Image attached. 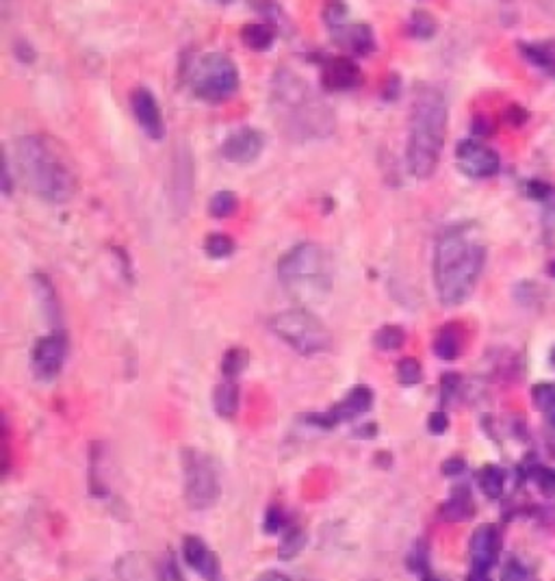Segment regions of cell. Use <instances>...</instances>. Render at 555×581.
Instances as JSON below:
<instances>
[{"label":"cell","mask_w":555,"mask_h":581,"mask_svg":"<svg viewBox=\"0 0 555 581\" xmlns=\"http://www.w3.org/2000/svg\"><path fill=\"white\" fill-rule=\"evenodd\" d=\"M551 191H553V187L544 181H529L527 182V196L532 198V200H538V202L549 200Z\"/></svg>","instance_id":"40"},{"label":"cell","mask_w":555,"mask_h":581,"mask_svg":"<svg viewBox=\"0 0 555 581\" xmlns=\"http://www.w3.org/2000/svg\"><path fill=\"white\" fill-rule=\"evenodd\" d=\"M421 378H424V369H421V363L416 358H404L397 365V380L404 386H415L419 384Z\"/></svg>","instance_id":"33"},{"label":"cell","mask_w":555,"mask_h":581,"mask_svg":"<svg viewBox=\"0 0 555 581\" xmlns=\"http://www.w3.org/2000/svg\"><path fill=\"white\" fill-rule=\"evenodd\" d=\"M15 167L27 189L48 204L70 202L79 189L72 165L46 135H22L15 139Z\"/></svg>","instance_id":"3"},{"label":"cell","mask_w":555,"mask_h":581,"mask_svg":"<svg viewBox=\"0 0 555 581\" xmlns=\"http://www.w3.org/2000/svg\"><path fill=\"white\" fill-rule=\"evenodd\" d=\"M237 208H239L237 193L228 191V189L213 193L211 202H208V213L217 219H226V217L234 215V213H237Z\"/></svg>","instance_id":"28"},{"label":"cell","mask_w":555,"mask_h":581,"mask_svg":"<svg viewBox=\"0 0 555 581\" xmlns=\"http://www.w3.org/2000/svg\"><path fill=\"white\" fill-rule=\"evenodd\" d=\"M553 421H555V412H553Z\"/></svg>","instance_id":"50"},{"label":"cell","mask_w":555,"mask_h":581,"mask_svg":"<svg viewBox=\"0 0 555 581\" xmlns=\"http://www.w3.org/2000/svg\"><path fill=\"white\" fill-rule=\"evenodd\" d=\"M272 102L276 106L284 132L293 139H317L334 132L332 109L315 98L310 88L298 74L278 70L272 80Z\"/></svg>","instance_id":"4"},{"label":"cell","mask_w":555,"mask_h":581,"mask_svg":"<svg viewBox=\"0 0 555 581\" xmlns=\"http://www.w3.org/2000/svg\"><path fill=\"white\" fill-rule=\"evenodd\" d=\"M241 39L248 48L256 53H267L276 42V29L267 22H252L241 29Z\"/></svg>","instance_id":"24"},{"label":"cell","mask_w":555,"mask_h":581,"mask_svg":"<svg viewBox=\"0 0 555 581\" xmlns=\"http://www.w3.org/2000/svg\"><path fill=\"white\" fill-rule=\"evenodd\" d=\"M468 581H491V577L484 573H471L468 575Z\"/></svg>","instance_id":"47"},{"label":"cell","mask_w":555,"mask_h":581,"mask_svg":"<svg viewBox=\"0 0 555 581\" xmlns=\"http://www.w3.org/2000/svg\"><path fill=\"white\" fill-rule=\"evenodd\" d=\"M465 468H467V465L462 458H450V460L442 462V473H445L447 477L462 476V473H465Z\"/></svg>","instance_id":"42"},{"label":"cell","mask_w":555,"mask_h":581,"mask_svg":"<svg viewBox=\"0 0 555 581\" xmlns=\"http://www.w3.org/2000/svg\"><path fill=\"white\" fill-rule=\"evenodd\" d=\"M267 325L282 343L302 356H319L332 348V334L324 321L302 306L272 315Z\"/></svg>","instance_id":"6"},{"label":"cell","mask_w":555,"mask_h":581,"mask_svg":"<svg viewBox=\"0 0 555 581\" xmlns=\"http://www.w3.org/2000/svg\"><path fill=\"white\" fill-rule=\"evenodd\" d=\"M287 527H289V521L287 517H284L282 509L280 508L269 509L267 517H265V529H267V534H278Z\"/></svg>","instance_id":"38"},{"label":"cell","mask_w":555,"mask_h":581,"mask_svg":"<svg viewBox=\"0 0 555 581\" xmlns=\"http://www.w3.org/2000/svg\"><path fill=\"white\" fill-rule=\"evenodd\" d=\"M399 88H401V80L397 79V76L393 74L389 79V85H386V89H384V98L386 100H393L397 98V96H399Z\"/></svg>","instance_id":"45"},{"label":"cell","mask_w":555,"mask_h":581,"mask_svg":"<svg viewBox=\"0 0 555 581\" xmlns=\"http://www.w3.org/2000/svg\"><path fill=\"white\" fill-rule=\"evenodd\" d=\"M304 543H307V536H304L299 529H291V532L287 534V538L282 540V547H280V558L282 560H291L302 552Z\"/></svg>","instance_id":"36"},{"label":"cell","mask_w":555,"mask_h":581,"mask_svg":"<svg viewBox=\"0 0 555 581\" xmlns=\"http://www.w3.org/2000/svg\"><path fill=\"white\" fill-rule=\"evenodd\" d=\"M33 290L38 295L39 304H42L44 315L48 317L50 324L59 325L61 324V306L57 299V293H55L53 282L44 276V274H35L33 276Z\"/></svg>","instance_id":"21"},{"label":"cell","mask_w":555,"mask_h":581,"mask_svg":"<svg viewBox=\"0 0 555 581\" xmlns=\"http://www.w3.org/2000/svg\"><path fill=\"white\" fill-rule=\"evenodd\" d=\"M441 514H442V518H445V521H451V523L468 521V518H471L473 514H475V503H473L471 493H468L467 488L453 493L451 497L447 499L445 503H442Z\"/></svg>","instance_id":"22"},{"label":"cell","mask_w":555,"mask_h":581,"mask_svg":"<svg viewBox=\"0 0 555 581\" xmlns=\"http://www.w3.org/2000/svg\"><path fill=\"white\" fill-rule=\"evenodd\" d=\"M234 249H237V243H234V239L231 237V234H226V232L206 234V239H205L206 257L228 258V257H232Z\"/></svg>","instance_id":"29"},{"label":"cell","mask_w":555,"mask_h":581,"mask_svg":"<svg viewBox=\"0 0 555 581\" xmlns=\"http://www.w3.org/2000/svg\"><path fill=\"white\" fill-rule=\"evenodd\" d=\"M549 274H551V278H555V258L551 261V265H549Z\"/></svg>","instance_id":"48"},{"label":"cell","mask_w":555,"mask_h":581,"mask_svg":"<svg viewBox=\"0 0 555 581\" xmlns=\"http://www.w3.org/2000/svg\"><path fill=\"white\" fill-rule=\"evenodd\" d=\"M65 358H68V339L63 333H53L38 339L30 349V366H33L35 378L44 382L55 380L63 369Z\"/></svg>","instance_id":"10"},{"label":"cell","mask_w":555,"mask_h":581,"mask_svg":"<svg viewBox=\"0 0 555 581\" xmlns=\"http://www.w3.org/2000/svg\"><path fill=\"white\" fill-rule=\"evenodd\" d=\"M486 265V243L473 223H458L436 239L432 278L442 306L465 304Z\"/></svg>","instance_id":"1"},{"label":"cell","mask_w":555,"mask_h":581,"mask_svg":"<svg viewBox=\"0 0 555 581\" xmlns=\"http://www.w3.org/2000/svg\"><path fill=\"white\" fill-rule=\"evenodd\" d=\"M241 76L237 63L223 53H206L193 63L189 88L193 96L205 102H223L237 94Z\"/></svg>","instance_id":"7"},{"label":"cell","mask_w":555,"mask_h":581,"mask_svg":"<svg viewBox=\"0 0 555 581\" xmlns=\"http://www.w3.org/2000/svg\"><path fill=\"white\" fill-rule=\"evenodd\" d=\"M13 189V178L12 172H9V155L4 152V165H3V193L4 196H12Z\"/></svg>","instance_id":"44"},{"label":"cell","mask_w":555,"mask_h":581,"mask_svg":"<svg viewBox=\"0 0 555 581\" xmlns=\"http://www.w3.org/2000/svg\"><path fill=\"white\" fill-rule=\"evenodd\" d=\"M363 83V70L349 57H330L322 65V85L325 91H349Z\"/></svg>","instance_id":"15"},{"label":"cell","mask_w":555,"mask_h":581,"mask_svg":"<svg viewBox=\"0 0 555 581\" xmlns=\"http://www.w3.org/2000/svg\"><path fill=\"white\" fill-rule=\"evenodd\" d=\"M193 178H196V167H193V152L189 146L181 144L172 155V170H170V204L172 211L178 217H185L189 211L193 198Z\"/></svg>","instance_id":"9"},{"label":"cell","mask_w":555,"mask_h":581,"mask_svg":"<svg viewBox=\"0 0 555 581\" xmlns=\"http://www.w3.org/2000/svg\"><path fill=\"white\" fill-rule=\"evenodd\" d=\"M265 135L252 126L237 129L222 141V156L234 165H249L263 155Z\"/></svg>","instance_id":"12"},{"label":"cell","mask_w":555,"mask_h":581,"mask_svg":"<svg viewBox=\"0 0 555 581\" xmlns=\"http://www.w3.org/2000/svg\"><path fill=\"white\" fill-rule=\"evenodd\" d=\"M182 484H185L187 506L196 512L211 509L220 501V471L205 451L191 447L182 450Z\"/></svg>","instance_id":"8"},{"label":"cell","mask_w":555,"mask_h":581,"mask_svg":"<svg viewBox=\"0 0 555 581\" xmlns=\"http://www.w3.org/2000/svg\"><path fill=\"white\" fill-rule=\"evenodd\" d=\"M276 272L284 293L298 304H322L332 293V254L319 243H298L280 258Z\"/></svg>","instance_id":"5"},{"label":"cell","mask_w":555,"mask_h":581,"mask_svg":"<svg viewBox=\"0 0 555 581\" xmlns=\"http://www.w3.org/2000/svg\"><path fill=\"white\" fill-rule=\"evenodd\" d=\"M529 480L538 486V491H541L544 497H555V471L549 467H542V465H534L529 468Z\"/></svg>","instance_id":"31"},{"label":"cell","mask_w":555,"mask_h":581,"mask_svg":"<svg viewBox=\"0 0 555 581\" xmlns=\"http://www.w3.org/2000/svg\"><path fill=\"white\" fill-rule=\"evenodd\" d=\"M456 163L458 170L475 181H486L499 174L501 159L492 147L480 144L475 139H462L456 146Z\"/></svg>","instance_id":"11"},{"label":"cell","mask_w":555,"mask_h":581,"mask_svg":"<svg viewBox=\"0 0 555 581\" xmlns=\"http://www.w3.org/2000/svg\"><path fill=\"white\" fill-rule=\"evenodd\" d=\"M130 111L135 115V122L141 126L150 139L161 141L165 137V117H163L161 105L156 96L147 88H137L130 94Z\"/></svg>","instance_id":"13"},{"label":"cell","mask_w":555,"mask_h":581,"mask_svg":"<svg viewBox=\"0 0 555 581\" xmlns=\"http://www.w3.org/2000/svg\"><path fill=\"white\" fill-rule=\"evenodd\" d=\"M249 363V351L246 348H232L223 354L222 360V374L226 380H234L246 371Z\"/></svg>","instance_id":"30"},{"label":"cell","mask_w":555,"mask_h":581,"mask_svg":"<svg viewBox=\"0 0 555 581\" xmlns=\"http://www.w3.org/2000/svg\"><path fill=\"white\" fill-rule=\"evenodd\" d=\"M518 53L534 68L555 79V39H534V42H518Z\"/></svg>","instance_id":"19"},{"label":"cell","mask_w":555,"mask_h":581,"mask_svg":"<svg viewBox=\"0 0 555 581\" xmlns=\"http://www.w3.org/2000/svg\"><path fill=\"white\" fill-rule=\"evenodd\" d=\"M436 30H439V22H436V18L430 12H425V9H416V12H412L408 20V33L412 38L427 42V39L434 38Z\"/></svg>","instance_id":"26"},{"label":"cell","mask_w":555,"mask_h":581,"mask_svg":"<svg viewBox=\"0 0 555 581\" xmlns=\"http://www.w3.org/2000/svg\"><path fill=\"white\" fill-rule=\"evenodd\" d=\"M532 401L541 412H555V384L553 382H538L532 389Z\"/></svg>","instance_id":"32"},{"label":"cell","mask_w":555,"mask_h":581,"mask_svg":"<svg viewBox=\"0 0 555 581\" xmlns=\"http://www.w3.org/2000/svg\"><path fill=\"white\" fill-rule=\"evenodd\" d=\"M239 401H241V392H239V384L234 380L222 382L213 392V406L223 419H231V417L237 415Z\"/></svg>","instance_id":"23"},{"label":"cell","mask_w":555,"mask_h":581,"mask_svg":"<svg viewBox=\"0 0 555 581\" xmlns=\"http://www.w3.org/2000/svg\"><path fill=\"white\" fill-rule=\"evenodd\" d=\"M155 581H185L174 555L167 553L165 558L159 560V564L155 567Z\"/></svg>","instance_id":"34"},{"label":"cell","mask_w":555,"mask_h":581,"mask_svg":"<svg viewBox=\"0 0 555 581\" xmlns=\"http://www.w3.org/2000/svg\"><path fill=\"white\" fill-rule=\"evenodd\" d=\"M462 380L458 374H445L441 380V389H442V401H450L453 395H456L458 389H460Z\"/></svg>","instance_id":"41"},{"label":"cell","mask_w":555,"mask_h":581,"mask_svg":"<svg viewBox=\"0 0 555 581\" xmlns=\"http://www.w3.org/2000/svg\"><path fill=\"white\" fill-rule=\"evenodd\" d=\"M501 553V534L495 525H480L471 536V573L488 575Z\"/></svg>","instance_id":"14"},{"label":"cell","mask_w":555,"mask_h":581,"mask_svg":"<svg viewBox=\"0 0 555 581\" xmlns=\"http://www.w3.org/2000/svg\"><path fill=\"white\" fill-rule=\"evenodd\" d=\"M182 555L185 562L206 581H220L222 579V567L217 555L206 547V543L198 536H187L182 543Z\"/></svg>","instance_id":"16"},{"label":"cell","mask_w":555,"mask_h":581,"mask_svg":"<svg viewBox=\"0 0 555 581\" xmlns=\"http://www.w3.org/2000/svg\"><path fill=\"white\" fill-rule=\"evenodd\" d=\"M348 4L343 3H328L324 7V20L328 24L330 30L345 27V20H348Z\"/></svg>","instance_id":"35"},{"label":"cell","mask_w":555,"mask_h":581,"mask_svg":"<svg viewBox=\"0 0 555 581\" xmlns=\"http://www.w3.org/2000/svg\"><path fill=\"white\" fill-rule=\"evenodd\" d=\"M551 360H553V365H555V349H553V356H551Z\"/></svg>","instance_id":"49"},{"label":"cell","mask_w":555,"mask_h":581,"mask_svg":"<svg viewBox=\"0 0 555 581\" xmlns=\"http://www.w3.org/2000/svg\"><path fill=\"white\" fill-rule=\"evenodd\" d=\"M256 581H291V579H289L284 573H280V570H265L263 575H258Z\"/></svg>","instance_id":"46"},{"label":"cell","mask_w":555,"mask_h":581,"mask_svg":"<svg viewBox=\"0 0 555 581\" xmlns=\"http://www.w3.org/2000/svg\"><path fill=\"white\" fill-rule=\"evenodd\" d=\"M506 117H508V122H510L512 126H523V124H526V122H527L529 114H527L526 109H523V106L512 105V106H508Z\"/></svg>","instance_id":"43"},{"label":"cell","mask_w":555,"mask_h":581,"mask_svg":"<svg viewBox=\"0 0 555 581\" xmlns=\"http://www.w3.org/2000/svg\"><path fill=\"white\" fill-rule=\"evenodd\" d=\"M371 406H374V391H371L369 386L360 384V386H354V389H351L348 395L339 401V404L330 408V415H332L334 423L339 425V423L351 421L356 419V417L369 412Z\"/></svg>","instance_id":"18"},{"label":"cell","mask_w":555,"mask_h":581,"mask_svg":"<svg viewBox=\"0 0 555 581\" xmlns=\"http://www.w3.org/2000/svg\"><path fill=\"white\" fill-rule=\"evenodd\" d=\"M501 581H538L529 570L517 560H510L501 570Z\"/></svg>","instance_id":"37"},{"label":"cell","mask_w":555,"mask_h":581,"mask_svg":"<svg viewBox=\"0 0 555 581\" xmlns=\"http://www.w3.org/2000/svg\"><path fill=\"white\" fill-rule=\"evenodd\" d=\"M406 333L399 325H382L378 333L374 334V345L380 351H397L404 348Z\"/></svg>","instance_id":"27"},{"label":"cell","mask_w":555,"mask_h":581,"mask_svg":"<svg viewBox=\"0 0 555 581\" xmlns=\"http://www.w3.org/2000/svg\"><path fill=\"white\" fill-rule=\"evenodd\" d=\"M477 484L488 499H499L506 488V471L497 465L482 467V471L477 473Z\"/></svg>","instance_id":"25"},{"label":"cell","mask_w":555,"mask_h":581,"mask_svg":"<svg viewBox=\"0 0 555 581\" xmlns=\"http://www.w3.org/2000/svg\"><path fill=\"white\" fill-rule=\"evenodd\" d=\"M434 354L441 360H456L465 349V330L460 324H445L434 336Z\"/></svg>","instance_id":"20"},{"label":"cell","mask_w":555,"mask_h":581,"mask_svg":"<svg viewBox=\"0 0 555 581\" xmlns=\"http://www.w3.org/2000/svg\"><path fill=\"white\" fill-rule=\"evenodd\" d=\"M447 427H450V417H447L442 410L432 412V415L427 417V430H430V434L434 436L445 434Z\"/></svg>","instance_id":"39"},{"label":"cell","mask_w":555,"mask_h":581,"mask_svg":"<svg viewBox=\"0 0 555 581\" xmlns=\"http://www.w3.org/2000/svg\"><path fill=\"white\" fill-rule=\"evenodd\" d=\"M334 42L343 46L356 57H366L375 50V35L369 24H345V27L332 30Z\"/></svg>","instance_id":"17"},{"label":"cell","mask_w":555,"mask_h":581,"mask_svg":"<svg viewBox=\"0 0 555 581\" xmlns=\"http://www.w3.org/2000/svg\"><path fill=\"white\" fill-rule=\"evenodd\" d=\"M450 106L436 85H419L410 105L408 139H406V167L410 176L427 181L439 170L447 139Z\"/></svg>","instance_id":"2"}]
</instances>
